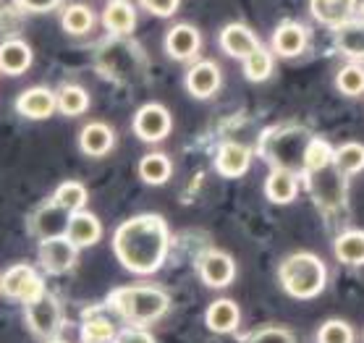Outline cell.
Instances as JSON below:
<instances>
[{"instance_id":"obj_1","label":"cell","mask_w":364,"mask_h":343,"mask_svg":"<svg viewBox=\"0 0 364 343\" xmlns=\"http://www.w3.org/2000/svg\"><path fill=\"white\" fill-rule=\"evenodd\" d=\"M171 228L158 212H141L113 231V254L121 268L134 276H152L168 260Z\"/></svg>"},{"instance_id":"obj_2","label":"cell","mask_w":364,"mask_h":343,"mask_svg":"<svg viewBox=\"0 0 364 343\" xmlns=\"http://www.w3.org/2000/svg\"><path fill=\"white\" fill-rule=\"evenodd\" d=\"M105 304L132 325H152L168 315L171 296L160 285H121L108 293Z\"/></svg>"},{"instance_id":"obj_3","label":"cell","mask_w":364,"mask_h":343,"mask_svg":"<svg viewBox=\"0 0 364 343\" xmlns=\"http://www.w3.org/2000/svg\"><path fill=\"white\" fill-rule=\"evenodd\" d=\"M278 283L291 299H317L328 285V265L315 251H291L278 265Z\"/></svg>"},{"instance_id":"obj_4","label":"cell","mask_w":364,"mask_h":343,"mask_svg":"<svg viewBox=\"0 0 364 343\" xmlns=\"http://www.w3.org/2000/svg\"><path fill=\"white\" fill-rule=\"evenodd\" d=\"M309 139L312 134L301 126H273L262 131L257 152L265 163H270V168H289V170L301 173Z\"/></svg>"},{"instance_id":"obj_5","label":"cell","mask_w":364,"mask_h":343,"mask_svg":"<svg viewBox=\"0 0 364 343\" xmlns=\"http://www.w3.org/2000/svg\"><path fill=\"white\" fill-rule=\"evenodd\" d=\"M24 322L29 333L40 341L58 338V333L63 330V307H60L58 296L45 291L34 302L24 304Z\"/></svg>"},{"instance_id":"obj_6","label":"cell","mask_w":364,"mask_h":343,"mask_svg":"<svg viewBox=\"0 0 364 343\" xmlns=\"http://www.w3.org/2000/svg\"><path fill=\"white\" fill-rule=\"evenodd\" d=\"M45 281L37 273V268H32L29 262H18V265H11L3 276H0V293L11 299V302H21L29 304L34 302L40 293H45Z\"/></svg>"},{"instance_id":"obj_7","label":"cell","mask_w":364,"mask_h":343,"mask_svg":"<svg viewBox=\"0 0 364 343\" xmlns=\"http://www.w3.org/2000/svg\"><path fill=\"white\" fill-rule=\"evenodd\" d=\"M306 178V189L323 209H341L346 205V176L336 165L320 168L312 173H301Z\"/></svg>"},{"instance_id":"obj_8","label":"cell","mask_w":364,"mask_h":343,"mask_svg":"<svg viewBox=\"0 0 364 343\" xmlns=\"http://www.w3.org/2000/svg\"><path fill=\"white\" fill-rule=\"evenodd\" d=\"M37 260H40V268L48 276H66L79 262V246L68 236L42 239L40 246H37Z\"/></svg>"},{"instance_id":"obj_9","label":"cell","mask_w":364,"mask_h":343,"mask_svg":"<svg viewBox=\"0 0 364 343\" xmlns=\"http://www.w3.org/2000/svg\"><path fill=\"white\" fill-rule=\"evenodd\" d=\"M132 129L136 139L147 144H158L163 142L171 129H173V118H171V110L160 102H144L136 113H134Z\"/></svg>"},{"instance_id":"obj_10","label":"cell","mask_w":364,"mask_h":343,"mask_svg":"<svg viewBox=\"0 0 364 343\" xmlns=\"http://www.w3.org/2000/svg\"><path fill=\"white\" fill-rule=\"evenodd\" d=\"M197 273L207 288H228L236 278V262L228 251L207 249L197 257Z\"/></svg>"},{"instance_id":"obj_11","label":"cell","mask_w":364,"mask_h":343,"mask_svg":"<svg viewBox=\"0 0 364 343\" xmlns=\"http://www.w3.org/2000/svg\"><path fill=\"white\" fill-rule=\"evenodd\" d=\"M186 92L191 97H197V100H210V97H215L220 92V87H223V71L218 66L215 60H194L191 68L186 71Z\"/></svg>"},{"instance_id":"obj_12","label":"cell","mask_w":364,"mask_h":343,"mask_svg":"<svg viewBox=\"0 0 364 343\" xmlns=\"http://www.w3.org/2000/svg\"><path fill=\"white\" fill-rule=\"evenodd\" d=\"M306 45H309L306 26L299 24V21H291V18L275 26L273 37H270V50L281 58H299L306 50Z\"/></svg>"},{"instance_id":"obj_13","label":"cell","mask_w":364,"mask_h":343,"mask_svg":"<svg viewBox=\"0 0 364 343\" xmlns=\"http://www.w3.org/2000/svg\"><path fill=\"white\" fill-rule=\"evenodd\" d=\"M202 50V34L194 24H176L168 29L166 34V53L173 60H181V63H189L194 60Z\"/></svg>"},{"instance_id":"obj_14","label":"cell","mask_w":364,"mask_h":343,"mask_svg":"<svg viewBox=\"0 0 364 343\" xmlns=\"http://www.w3.org/2000/svg\"><path fill=\"white\" fill-rule=\"evenodd\" d=\"M58 110L55 92L50 87H29L16 97V113L29 118V121H48Z\"/></svg>"},{"instance_id":"obj_15","label":"cell","mask_w":364,"mask_h":343,"mask_svg":"<svg viewBox=\"0 0 364 343\" xmlns=\"http://www.w3.org/2000/svg\"><path fill=\"white\" fill-rule=\"evenodd\" d=\"M68 218H71V212L50 200V202H45L42 207H37V212H34L32 220H29V231H32V236H37L40 241L42 239H53V236H66Z\"/></svg>"},{"instance_id":"obj_16","label":"cell","mask_w":364,"mask_h":343,"mask_svg":"<svg viewBox=\"0 0 364 343\" xmlns=\"http://www.w3.org/2000/svg\"><path fill=\"white\" fill-rule=\"evenodd\" d=\"M116 147V131L105 121H90L79 131V150L87 158H105Z\"/></svg>"},{"instance_id":"obj_17","label":"cell","mask_w":364,"mask_h":343,"mask_svg":"<svg viewBox=\"0 0 364 343\" xmlns=\"http://www.w3.org/2000/svg\"><path fill=\"white\" fill-rule=\"evenodd\" d=\"M252 168V150L241 142H223L215 152V170L223 178H241Z\"/></svg>"},{"instance_id":"obj_18","label":"cell","mask_w":364,"mask_h":343,"mask_svg":"<svg viewBox=\"0 0 364 343\" xmlns=\"http://www.w3.org/2000/svg\"><path fill=\"white\" fill-rule=\"evenodd\" d=\"M218 42H220V48H223V50L236 60H244L249 53H255L257 48L262 45V42H259V37H257V34L252 32L247 24H241V21L225 24L223 29H220V37H218Z\"/></svg>"},{"instance_id":"obj_19","label":"cell","mask_w":364,"mask_h":343,"mask_svg":"<svg viewBox=\"0 0 364 343\" xmlns=\"http://www.w3.org/2000/svg\"><path fill=\"white\" fill-rule=\"evenodd\" d=\"M34 63L32 45L18 37H9L0 42V74L6 76H21L26 74Z\"/></svg>"},{"instance_id":"obj_20","label":"cell","mask_w":364,"mask_h":343,"mask_svg":"<svg viewBox=\"0 0 364 343\" xmlns=\"http://www.w3.org/2000/svg\"><path fill=\"white\" fill-rule=\"evenodd\" d=\"M205 325L210 333L215 335H231L241 325V310L233 299H215L205 310Z\"/></svg>"},{"instance_id":"obj_21","label":"cell","mask_w":364,"mask_h":343,"mask_svg":"<svg viewBox=\"0 0 364 343\" xmlns=\"http://www.w3.org/2000/svg\"><path fill=\"white\" fill-rule=\"evenodd\" d=\"M356 6L359 0H309V13L317 24L336 29L356 18Z\"/></svg>"},{"instance_id":"obj_22","label":"cell","mask_w":364,"mask_h":343,"mask_svg":"<svg viewBox=\"0 0 364 343\" xmlns=\"http://www.w3.org/2000/svg\"><path fill=\"white\" fill-rule=\"evenodd\" d=\"M299 178L301 173L289 168H273L265 178V197L273 205H291L299 197Z\"/></svg>"},{"instance_id":"obj_23","label":"cell","mask_w":364,"mask_h":343,"mask_svg":"<svg viewBox=\"0 0 364 343\" xmlns=\"http://www.w3.org/2000/svg\"><path fill=\"white\" fill-rule=\"evenodd\" d=\"M66 236L79 246V249H87V246H95V244L102 239V223L95 212L90 209H76L68 218Z\"/></svg>"},{"instance_id":"obj_24","label":"cell","mask_w":364,"mask_h":343,"mask_svg":"<svg viewBox=\"0 0 364 343\" xmlns=\"http://www.w3.org/2000/svg\"><path fill=\"white\" fill-rule=\"evenodd\" d=\"M102 26L116 37H129L136 29V9L129 0H108V6L100 16Z\"/></svg>"},{"instance_id":"obj_25","label":"cell","mask_w":364,"mask_h":343,"mask_svg":"<svg viewBox=\"0 0 364 343\" xmlns=\"http://www.w3.org/2000/svg\"><path fill=\"white\" fill-rule=\"evenodd\" d=\"M333 254L341 265L348 268H364V231L362 228H346L336 236Z\"/></svg>"},{"instance_id":"obj_26","label":"cell","mask_w":364,"mask_h":343,"mask_svg":"<svg viewBox=\"0 0 364 343\" xmlns=\"http://www.w3.org/2000/svg\"><path fill=\"white\" fill-rule=\"evenodd\" d=\"M336 34V48L341 55H346L348 60H364V24L359 18H351L346 24H341L333 29Z\"/></svg>"},{"instance_id":"obj_27","label":"cell","mask_w":364,"mask_h":343,"mask_svg":"<svg viewBox=\"0 0 364 343\" xmlns=\"http://www.w3.org/2000/svg\"><path fill=\"white\" fill-rule=\"evenodd\" d=\"M118 327L110 322L100 310H87L82 320V343H113L116 341Z\"/></svg>"},{"instance_id":"obj_28","label":"cell","mask_w":364,"mask_h":343,"mask_svg":"<svg viewBox=\"0 0 364 343\" xmlns=\"http://www.w3.org/2000/svg\"><path fill=\"white\" fill-rule=\"evenodd\" d=\"M97 24V16H95V11L87 6V3H71L63 9L60 13V26H63V32H68L71 37H84V34H90Z\"/></svg>"},{"instance_id":"obj_29","label":"cell","mask_w":364,"mask_h":343,"mask_svg":"<svg viewBox=\"0 0 364 343\" xmlns=\"http://www.w3.org/2000/svg\"><path fill=\"white\" fill-rule=\"evenodd\" d=\"M173 176V163L163 152H149L139 160V178L147 186H163Z\"/></svg>"},{"instance_id":"obj_30","label":"cell","mask_w":364,"mask_h":343,"mask_svg":"<svg viewBox=\"0 0 364 343\" xmlns=\"http://www.w3.org/2000/svg\"><path fill=\"white\" fill-rule=\"evenodd\" d=\"M58 100V113H63L66 118L84 116L90 110V92L84 89L82 84H63L55 92Z\"/></svg>"},{"instance_id":"obj_31","label":"cell","mask_w":364,"mask_h":343,"mask_svg":"<svg viewBox=\"0 0 364 343\" xmlns=\"http://www.w3.org/2000/svg\"><path fill=\"white\" fill-rule=\"evenodd\" d=\"M333 165L338 168L343 176H356L364 170V144L362 142H343L333 150Z\"/></svg>"},{"instance_id":"obj_32","label":"cell","mask_w":364,"mask_h":343,"mask_svg":"<svg viewBox=\"0 0 364 343\" xmlns=\"http://www.w3.org/2000/svg\"><path fill=\"white\" fill-rule=\"evenodd\" d=\"M336 89L346 97H362L364 94V66L359 60H348L336 74Z\"/></svg>"},{"instance_id":"obj_33","label":"cell","mask_w":364,"mask_h":343,"mask_svg":"<svg viewBox=\"0 0 364 343\" xmlns=\"http://www.w3.org/2000/svg\"><path fill=\"white\" fill-rule=\"evenodd\" d=\"M53 202L60 205L63 209H68V212H76V209L87 207L90 192H87V186H84L82 181H63V184H58V189L53 192Z\"/></svg>"},{"instance_id":"obj_34","label":"cell","mask_w":364,"mask_h":343,"mask_svg":"<svg viewBox=\"0 0 364 343\" xmlns=\"http://www.w3.org/2000/svg\"><path fill=\"white\" fill-rule=\"evenodd\" d=\"M273 74V50H267L265 45H259L255 53H249L244 58V76L249 82H267Z\"/></svg>"},{"instance_id":"obj_35","label":"cell","mask_w":364,"mask_h":343,"mask_svg":"<svg viewBox=\"0 0 364 343\" xmlns=\"http://www.w3.org/2000/svg\"><path fill=\"white\" fill-rule=\"evenodd\" d=\"M333 147L328 139L323 136H312L309 144H306V152H304V168H301V173H312V170H320V168H328L333 165Z\"/></svg>"},{"instance_id":"obj_36","label":"cell","mask_w":364,"mask_h":343,"mask_svg":"<svg viewBox=\"0 0 364 343\" xmlns=\"http://www.w3.org/2000/svg\"><path fill=\"white\" fill-rule=\"evenodd\" d=\"M315 343H356V333L351 322L341 317H331L317 327Z\"/></svg>"},{"instance_id":"obj_37","label":"cell","mask_w":364,"mask_h":343,"mask_svg":"<svg viewBox=\"0 0 364 343\" xmlns=\"http://www.w3.org/2000/svg\"><path fill=\"white\" fill-rule=\"evenodd\" d=\"M244 343H296V335L291 333L289 327L265 325V327H257V330H252Z\"/></svg>"},{"instance_id":"obj_38","label":"cell","mask_w":364,"mask_h":343,"mask_svg":"<svg viewBox=\"0 0 364 343\" xmlns=\"http://www.w3.org/2000/svg\"><path fill=\"white\" fill-rule=\"evenodd\" d=\"M116 343H158V338L144 330V325H126L118 327Z\"/></svg>"},{"instance_id":"obj_39","label":"cell","mask_w":364,"mask_h":343,"mask_svg":"<svg viewBox=\"0 0 364 343\" xmlns=\"http://www.w3.org/2000/svg\"><path fill=\"white\" fill-rule=\"evenodd\" d=\"M139 6L144 11H149L152 16H160V18H171L178 11L181 6V0H139Z\"/></svg>"},{"instance_id":"obj_40","label":"cell","mask_w":364,"mask_h":343,"mask_svg":"<svg viewBox=\"0 0 364 343\" xmlns=\"http://www.w3.org/2000/svg\"><path fill=\"white\" fill-rule=\"evenodd\" d=\"M63 3V0H16V6L21 11H29V13H50L55 11Z\"/></svg>"},{"instance_id":"obj_41","label":"cell","mask_w":364,"mask_h":343,"mask_svg":"<svg viewBox=\"0 0 364 343\" xmlns=\"http://www.w3.org/2000/svg\"><path fill=\"white\" fill-rule=\"evenodd\" d=\"M356 18L364 24V0H359V6H356Z\"/></svg>"},{"instance_id":"obj_42","label":"cell","mask_w":364,"mask_h":343,"mask_svg":"<svg viewBox=\"0 0 364 343\" xmlns=\"http://www.w3.org/2000/svg\"><path fill=\"white\" fill-rule=\"evenodd\" d=\"M45 343H68V341H63V338L58 335V338H50V341H45Z\"/></svg>"},{"instance_id":"obj_43","label":"cell","mask_w":364,"mask_h":343,"mask_svg":"<svg viewBox=\"0 0 364 343\" xmlns=\"http://www.w3.org/2000/svg\"><path fill=\"white\" fill-rule=\"evenodd\" d=\"M113 343H116V341H113Z\"/></svg>"}]
</instances>
